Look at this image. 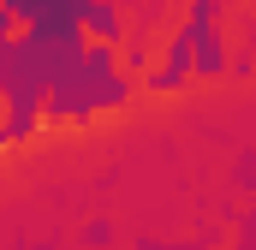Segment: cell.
<instances>
[{"instance_id": "cell-1", "label": "cell", "mask_w": 256, "mask_h": 250, "mask_svg": "<svg viewBox=\"0 0 256 250\" xmlns=\"http://www.w3.org/2000/svg\"><path fill=\"white\" fill-rule=\"evenodd\" d=\"M84 30H90L96 42H120V36H126V18H120L114 0H90V6H84Z\"/></svg>"}]
</instances>
